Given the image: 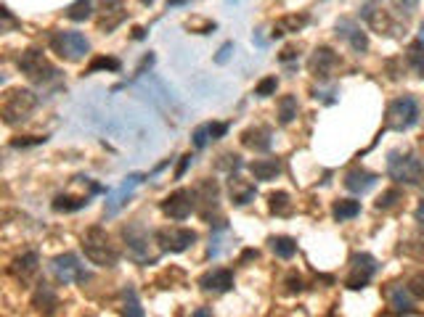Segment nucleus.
<instances>
[{"instance_id": "51", "label": "nucleus", "mask_w": 424, "mask_h": 317, "mask_svg": "<svg viewBox=\"0 0 424 317\" xmlns=\"http://www.w3.org/2000/svg\"><path fill=\"white\" fill-rule=\"evenodd\" d=\"M194 315H196V317H207V315H212V312H210V309H196Z\"/></svg>"}, {"instance_id": "33", "label": "nucleus", "mask_w": 424, "mask_h": 317, "mask_svg": "<svg viewBox=\"0 0 424 317\" xmlns=\"http://www.w3.org/2000/svg\"><path fill=\"white\" fill-rule=\"evenodd\" d=\"M186 29H191L196 35H212V32L218 29V24L210 22V19H202V16H191V19L186 22Z\"/></svg>"}, {"instance_id": "27", "label": "nucleus", "mask_w": 424, "mask_h": 317, "mask_svg": "<svg viewBox=\"0 0 424 317\" xmlns=\"http://www.w3.org/2000/svg\"><path fill=\"white\" fill-rule=\"evenodd\" d=\"M268 244H271V251L279 259H292L297 254V241L289 238V235H273Z\"/></svg>"}, {"instance_id": "15", "label": "nucleus", "mask_w": 424, "mask_h": 317, "mask_svg": "<svg viewBox=\"0 0 424 317\" xmlns=\"http://www.w3.org/2000/svg\"><path fill=\"white\" fill-rule=\"evenodd\" d=\"M337 53L331 50L329 45H321L313 50V56H310V61H308V69H310V74H313L315 80H329L331 77V71H334V66H337Z\"/></svg>"}, {"instance_id": "9", "label": "nucleus", "mask_w": 424, "mask_h": 317, "mask_svg": "<svg viewBox=\"0 0 424 317\" xmlns=\"http://www.w3.org/2000/svg\"><path fill=\"white\" fill-rule=\"evenodd\" d=\"M376 270H379V262H376L371 254L358 251V254H353V259H350V275H348L345 286H348V288H353V291L366 288V286H369V281L374 278Z\"/></svg>"}, {"instance_id": "54", "label": "nucleus", "mask_w": 424, "mask_h": 317, "mask_svg": "<svg viewBox=\"0 0 424 317\" xmlns=\"http://www.w3.org/2000/svg\"><path fill=\"white\" fill-rule=\"evenodd\" d=\"M419 40L424 43V22H422V27H419Z\"/></svg>"}, {"instance_id": "23", "label": "nucleus", "mask_w": 424, "mask_h": 317, "mask_svg": "<svg viewBox=\"0 0 424 317\" xmlns=\"http://www.w3.org/2000/svg\"><path fill=\"white\" fill-rule=\"evenodd\" d=\"M411 291L409 288H403L398 283H392L385 288V296H388V304L395 309V312H413V302H411Z\"/></svg>"}, {"instance_id": "18", "label": "nucleus", "mask_w": 424, "mask_h": 317, "mask_svg": "<svg viewBox=\"0 0 424 317\" xmlns=\"http://www.w3.org/2000/svg\"><path fill=\"white\" fill-rule=\"evenodd\" d=\"M37 267H40V257H37V251H27V254L13 259V265L8 267V272H11L16 281L29 283L37 275Z\"/></svg>"}, {"instance_id": "34", "label": "nucleus", "mask_w": 424, "mask_h": 317, "mask_svg": "<svg viewBox=\"0 0 424 317\" xmlns=\"http://www.w3.org/2000/svg\"><path fill=\"white\" fill-rule=\"evenodd\" d=\"M125 315L130 317H144V307H141V302H138V294H135V288H125Z\"/></svg>"}, {"instance_id": "14", "label": "nucleus", "mask_w": 424, "mask_h": 317, "mask_svg": "<svg viewBox=\"0 0 424 317\" xmlns=\"http://www.w3.org/2000/svg\"><path fill=\"white\" fill-rule=\"evenodd\" d=\"M334 35L339 40H345L355 53H366L369 50V37H366V32L361 29V24L355 22V19H339L334 24Z\"/></svg>"}, {"instance_id": "43", "label": "nucleus", "mask_w": 424, "mask_h": 317, "mask_svg": "<svg viewBox=\"0 0 424 317\" xmlns=\"http://www.w3.org/2000/svg\"><path fill=\"white\" fill-rule=\"evenodd\" d=\"M46 143V138H13L11 146L13 148H29V146H40Z\"/></svg>"}, {"instance_id": "39", "label": "nucleus", "mask_w": 424, "mask_h": 317, "mask_svg": "<svg viewBox=\"0 0 424 317\" xmlns=\"http://www.w3.org/2000/svg\"><path fill=\"white\" fill-rule=\"evenodd\" d=\"M400 199H403V193H400L398 188L385 190V193H382V196L376 199V209H390V206H395Z\"/></svg>"}, {"instance_id": "28", "label": "nucleus", "mask_w": 424, "mask_h": 317, "mask_svg": "<svg viewBox=\"0 0 424 317\" xmlns=\"http://www.w3.org/2000/svg\"><path fill=\"white\" fill-rule=\"evenodd\" d=\"M297 111H300V106H297V98L294 95H281L279 101V125H292L294 117H297Z\"/></svg>"}, {"instance_id": "46", "label": "nucleus", "mask_w": 424, "mask_h": 317, "mask_svg": "<svg viewBox=\"0 0 424 317\" xmlns=\"http://www.w3.org/2000/svg\"><path fill=\"white\" fill-rule=\"evenodd\" d=\"M191 162H194V156H191V153L181 156V164H178V169H175V180H181V177L186 175V169L191 167Z\"/></svg>"}, {"instance_id": "41", "label": "nucleus", "mask_w": 424, "mask_h": 317, "mask_svg": "<svg viewBox=\"0 0 424 317\" xmlns=\"http://www.w3.org/2000/svg\"><path fill=\"white\" fill-rule=\"evenodd\" d=\"M409 291H411L413 296H419V299H424V272H419V275H413L411 283H409Z\"/></svg>"}, {"instance_id": "20", "label": "nucleus", "mask_w": 424, "mask_h": 317, "mask_svg": "<svg viewBox=\"0 0 424 317\" xmlns=\"http://www.w3.org/2000/svg\"><path fill=\"white\" fill-rule=\"evenodd\" d=\"M308 22H310V16H308V13H289V16H281L279 22L273 24V32H271V37L276 40V37L292 35V32H300V29H303Z\"/></svg>"}, {"instance_id": "6", "label": "nucleus", "mask_w": 424, "mask_h": 317, "mask_svg": "<svg viewBox=\"0 0 424 317\" xmlns=\"http://www.w3.org/2000/svg\"><path fill=\"white\" fill-rule=\"evenodd\" d=\"M50 48H53V53L61 56V59L80 61L83 56H88L90 43H88V37H85L83 32L64 29V32H53V35H50Z\"/></svg>"}, {"instance_id": "52", "label": "nucleus", "mask_w": 424, "mask_h": 317, "mask_svg": "<svg viewBox=\"0 0 424 317\" xmlns=\"http://www.w3.org/2000/svg\"><path fill=\"white\" fill-rule=\"evenodd\" d=\"M146 37V29H135V40H144Z\"/></svg>"}, {"instance_id": "19", "label": "nucleus", "mask_w": 424, "mask_h": 317, "mask_svg": "<svg viewBox=\"0 0 424 317\" xmlns=\"http://www.w3.org/2000/svg\"><path fill=\"white\" fill-rule=\"evenodd\" d=\"M249 172H252L254 180L268 183V180H276L284 172V164H281V159H254L249 164Z\"/></svg>"}, {"instance_id": "45", "label": "nucleus", "mask_w": 424, "mask_h": 317, "mask_svg": "<svg viewBox=\"0 0 424 317\" xmlns=\"http://www.w3.org/2000/svg\"><path fill=\"white\" fill-rule=\"evenodd\" d=\"M297 56H300V48L289 45V48H284V50L279 53V61H281V64H289V61H294Z\"/></svg>"}, {"instance_id": "37", "label": "nucleus", "mask_w": 424, "mask_h": 317, "mask_svg": "<svg viewBox=\"0 0 424 317\" xmlns=\"http://www.w3.org/2000/svg\"><path fill=\"white\" fill-rule=\"evenodd\" d=\"M276 87H279V77H273V74H271V77H266V80H260V83H257L254 95H257V98H268V95L276 93Z\"/></svg>"}, {"instance_id": "38", "label": "nucleus", "mask_w": 424, "mask_h": 317, "mask_svg": "<svg viewBox=\"0 0 424 317\" xmlns=\"http://www.w3.org/2000/svg\"><path fill=\"white\" fill-rule=\"evenodd\" d=\"M218 167L220 169H226L228 175H233V172H239V169H242V156H236V153H223Z\"/></svg>"}, {"instance_id": "47", "label": "nucleus", "mask_w": 424, "mask_h": 317, "mask_svg": "<svg viewBox=\"0 0 424 317\" xmlns=\"http://www.w3.org/2000/svg\"><path fill=\"white\" fill-rule=\"evenodd\" d=\"M101 3H104V8H107V11H120L122 0H101Z\"/></svg>"}, {"instance_id": "12", "label": "nucleus", "mask_w": 424, "mask_h": 317, "mask_svg": "<svg viewBox=\"0 0 424 317\" xmlns=\"http://www.w3.org/2000/svg\"><path fill=\"white\" fill-rule=\"evenodd\" d=\"M194 193V206L199 209V214L210 220V209L218 211L220 206V188L215 180H202V183H196V188L191 190Z\"/></svg>"}, {"instance_id": "8", "label": "nucleus", "mask_w": 424, "mask_h": 317, "mask_svg": "<svg viewBox=\"0 0 424 317\" xmlns=\"http://www.w3.org/2000/svg\"><path fill=\"white\" fill-rule=\"evenodd\" d=\"M154 238H157V244L162 251L181 254V251L194 246L199 235H196L194 230H189V227H159L157 233H154Z\"/></svg>"}, {"instance_id": "35", "label": "nucleus", "mask_w": 424, "mask_h": 317, "mask_svg": "<svg viewBox=\"0 0 424 317\" xmlns=\"http://www.w3.org/2000/svg\"><path fill=\"white\" fill-rule=\"evenodd\" d=\"M422 40L419 43H413L411 48H409V61H411V66L416 69V74L424 80V50H422Z\"/></svg>"}, {"instance_id": "24", "label": "nucleus", "mask_w": 424, "mask_h": 317, "mask_svg": "<svg viewBox=\"0 0 424 317\" xmlns=\"http://www.w3.org/2000/svg\"><path fill=\"white\" fill-rule=\"evenodd\" d=\"M32 307H35L37 312H56V307H59V296L56 291L50 288L48 283H37V291L32 296Z\"/></svg>"}, {"instance_id": "11", "label": "nucleus", "mask_w": 424, "mask_h": 317, "mask_svg": "<svg viewBox=\"0 0 424 317\" xmlns=\"http://www.w3.org/2000/svg\"><path fill=\"white\" fill-rule=\"evenodd\" d=\"M125 244H128V254L135 259V262H141V265H149V262H157L154 257H149V233H146V227L141 223H133L128 225L125 230Z\"/></svg>"}, {"instance_id": "25", "label": "nucleus", "mask_w": 424, "mask_h": 317, "mask_svg": "<svg viewBox=\"0 0 424 317\" xmlns=\"http://www.w3.org/2000/svg\"><path fill=\"white\" fill-rule=\"evenodd\" d=\"M254 196H257V188L252 183H242L236 175H231V199H233L236 206H247Z\"/></svg>"}, {"instance_id": "32", "label": "nucleus", "mask_w": 424, "mask_h": 317, "mask_svg": "<svg viewBox=\"0 0 424 317\" xmlns=\"http://www.w3.org/2000/svg\"><path fill=\"white\" fill-rule=\"evenodd\" d=\"M120 69H122V61L120 59L98 56V59L90 61V66H88V74H93V71H120Z\"/></svg>"}, {"instance_id": "16", "label": "nucleus", "mask_w": 424, "mask_h": 317, "mask_svg": "<svg viewBox=\"0 0 424 317\" xmlns=\"http://www.w3.org/2000/svg\"><path fill=\"white\" fill-rule=\"evenodd\" d=\"M199 286L207 294H226V291L233 288V272L226 270V267H215V270L205 272L199 278Z\"/></svg>"}, {"instance_id": "17", "label": "nucleus", "mask_w": 424, "mask_h": 317, "mask_svg": "<svg viewBox=\"0 0 424 317\" xmlns=\"http://www.w3.org/2000/svg\"><path fill=\"white\" fill-rule=\"evenodd\" d=\"M242 143L247 148H252L257 153H266L271 151V146H273V138H271V127L266 125H254V127H247L242 132Z\"/></svg>"}, {"instance_id": "10", "label": "nucleus", "mask_w": 424, "mask_h": 317, "mask_svg": "<svg viewBox=\"0 0 424 317\" xmlns=\"http://www.w3.org/2000/svg\"><path fill=\"white\" fill-rule=\"evenodd\" d=\"M50 272L59 278L61 283H85L90 275L85 272V265L80 262L77 254H61L50 262Z\"/></svg>"}, {"instance_id": "42", "label": "nucleus", "mask_w": 424, "mask_h": 317, "mask_svg": "<svg viewBox=\"0 0 424 317\" xmlns=\"http://www.w3.org/2000/svg\"><path fill=\"white\" fill-rule=\"evenodd\" d=\"M231 56H233V43H223L218 50V56H215V64L223 66V64H228L231 61Z\"/></svg>"}, {"instance_id": "13", "label": "nucleus", "mask_w": 424, "mask_h": 317, "mask_svg": "<svg viewBox=\"0 0 424 317\" xmlns=\"http://www.w3.org/2000/svg\"><path fill=\"white\" fill-rule=\"evenodd\" d=\"M194 193L191 190H186V188H178L175 193H170L167 199L162 201V211L167 214L170 220H186L191 211H194Z\"/></svg>"}, {"instance_id": "44", "label": "nucleus", "mask_w": 424, "mask_h": 317, "mask_svg": "<svg viewBox=\"0 0 424 317\" xmlns=\"http://www.w3.org/2000/svg\"><path fill=\"white\" fill-rule=\"evenodd\" d=\"M398 11H406V13H413L416 11V6H419V0H390Z\"/></svg>"}, {"instance_id": "49", "label": "nucleus", "mask_w": 424, "mask_h": 317, "mask_svg": "<svg viewBox=\"0 0 424 317\" xmlns=\"http://www.w3.org/2000/svg\"><path fill=\"white\" fill-rule=\"evenodd\" d=\"M413 217H416V223L419 225H424V201L416 206V211H413Z\"/></svg>"}, {"instance_id": "22", "label": "nucleus", "mask_w": 424, "mask_h": 317, "mask_svg": "<svg viewBox=\"0 0 424 317\" xmlns=\"http://www.w3.org/2000/svg\"><path fill=\"white\" fill-rule=\"evenodd\" d=\"M144 177L146 175H138V172H135V175L125 177V183L120 185V190H117V193H114V196L109 199V209H107V214H117L122 204L130 199V193H133L135 185H141V183H144Z\"/></svg>"}, {"instance_id": "40", "label": "nucleus", "mask_w": 424, "mask_h": 317, "mask_svg": "<svg viewBox=\"0 0 424 317\" xmlns=\"http://www.w3.org/2000/svg\"><path fill=\"white\" fill-rule=\"evenodd\" d=\"M284 286H287V288H284L287 294H300V291H303V288H305L303 278H300V275H297V272H294V270H292L289 275L284 278Z\"/></svg>"}, {"instance_id": "30", "label": "nucleus", "mask_w": 424, "mask_h": 317, "mask_svg": "<svg viewBox=\"0 0 424 317\" xmlns=\"http://www.w3.org/2000/svg\"><path fill=\"white\" fill-rule=\"evenodd\" d=\"M88 204H90V199H88V196H85V199H77V196H56L50 206H53V211H64V214H67V211L85 209Z\"/></svg>"}, {"instance_id": "4", "label": "nucleus", "mask_w": 424, "mask_h": 317, "mask_svg": "<svg viewBox=\"0 0 424 317\" xmlns=\"http://www.w3.org/2000/svg\"><path fill=\"white\" fill-rule=\"evenodd\" d=\"M419 117H422L419 101L411 98V95H400L388 106V125L385 127L395 129V132H406V129H411L419 122Z\"/></svg>"}, {"instance_id": "31", "label": "nucleus", "mask_w": 424, "mask_h": 317, "mask_svg": "<svg viewBox=\"0 0 424 317\" xmlns=\"http://www.w3.org/2000/svg\"><path fill=\"white\" fill-rule=\"evenodd\" d=\"M90 13H93V0H74L72 6L67 8V19L85 22V19H90Z\"/></svg>"}, {"instance_id": "2", "label": "nucleus", "mask_w": 424, "mask_h": 317, "mask_svg": "<svg viewBox=\"0 0 424 317\" xmlns=\"http://www.w3.org/2000/svg\"><path fill=\"white\" fill-rule=\"evenodd\" d=\"M388 175L400 185H422L424 183V164L413 153H388Z\"/></svg>"}, {"instance_id": "1", "label": "nucleus", "mask_w": 424, "mask_h": 317, "mask_svg": "<svg viewBox=\"0 0 424 317\" xmlns=\"http://www.w3.org/2000/svg\"><path fill=\"white\" fill-rule=\"evenodd\" d=\"M83 251L90 265L96 267H114L120 262V251L111 244V238L107 235L104 227H88V233L83 235Z\"/></svg>"}, {"instance_id": "48", "label": "nucleus", "mask_w": 424, "mask_h": 317, "mask_svg": "<svg viewBox=\"0 0 424 317\" xmlns=\"http://www.w3.org/2000/svg\"><path fill=\"white\" fill-rule=\"evenodd\" d=\"M260 254H257V248H247L242 254V262H249V259H257Z\"/></svg>"}, {"instance_id": "26", "label": "nucleus", "mask_w": 424, "mask_h": 317, "mask_svg": "<svg viewBox=\"0 0 424 317\" xmlns=\"http://www.w3.org/2000/svg\"><path fill=\"white\" fill-rule=\"evenodd\" d=\"M331 214H334V220H337V223H348V220H353V217H358V214H361V201H355V199L334 201Z\"/></svg>"}, {"instance_id": "50", "label": "nucleus", "mask_w": 424, "mask_h": 317, "mask_svg": "<svg viewBox=\"0 0 424 317\" xmlns=\"http://www.w3.org/2000/svg\"><path fill=\"white\" fill-rule=\"evenodd\" d=\"M186 3H191V0H167V8H175V6H186Z\"/></svg>"}, {"instance_id": "5", "label": "nucleus", "mask_w": 424, "mask_h": 317, "mask_svg": "<svg viewBox=\"0 0 424 317\" xmlns=\"http://www.w3.org/2000/svg\"><path fill=\"white\" fill-rule=\"evenodd\" d=\"M19 69L25 71L27 77L32 80V83L37 85H48L53 83L56 77H59V69L50 64L46 56H43V50H35V48H29V50H25L22 56H19Z\"/></svg>"}, {"instance_id": "29", "label": "nucleus", "mask_w": 424, "mask_h": 317, "mask_svg": "<svg viewBox=\"0 0 424 317\" xmlns=\"http://www.w3.org/2000/svg\"><path fill=\"white\" fill-rule=\"evenodd\" d=\"M268 206H271V211H273L276 217H289V214H292L289 193H284V190H276V193H271V196H268Z\"/></svg>"}, {"instance_id": "7", "label": "nucleus", "mask_w": 424, "mask_h": 317, "mask_svg": "<svg viewBox=\"0 0 424 317\" xmlns=\"http://www.w3.org/2000/svg\"><path fill=\"white\" fill-rule=\"evenodd\" d=\"M361 16H364L366 24H369V27H371L374 32H379V35L398 37L400 32H403V29H400V24L392 19V13L385 11L379 0H371V3H366L364 11H361Z\"/></svg>"}, {"instance_id": "36", "label": "nucleus", "mask_w": 424, "mask_h": 317, "mask_svg": "<svg viewBox=\"0 0 424 317\" xmlns=\"http://www.w3.org/2000/svg\"><path fill=\"white\" fill-rule=\"evenodd\" d=\"M212 141V129H210V122H205V125H199V127L191 132V143H194V148H207V143Z\"/></svg>"}, {"instance_id": "3", "label": "nucleus", "mask_w": 424, "mask_h": 317, "mask_svg": "<svg viewBox=\"0 0 424 317\" xmlns=\"http://www.w3.org/2000/svg\"><path fill=\"white\" fill-rule=\"evenodd\" d=\"M37 108V95L32 90H11V93L3 98V106H0V114H3V122L6 125H19L25 119L32 117V111Z\"/></svg>"}, {"instance_id": "21", "label": "nucleus", "mask_w": 424, "mask_h": 317, "mask_svg": "<svg viewBox=\"0 0 424 317\" xmlns=\"http://www.w3.org/2000/svg\"><path fill=\"white\" fill-rule=\"evenodd\" d=\"M376 185V175L371 172H366V169H350L348 175H345V188L350 190V193H366V190H371Z\"/></svg>"}, {"instance_id": "53", "label": "nucleus", "mask_w": 424, "mask_h": 317, "mask_svg": "<svg viewBox=\"0 0 424 317\" xmlns=\"http://www.w3.org/2000/svg\"><path fill=\"white\" fill-rule=\"evenodd\" d=\"M138 3H141V6H146V8H149V6H154V0H138Z\"/></svg>"}]
</instances>
